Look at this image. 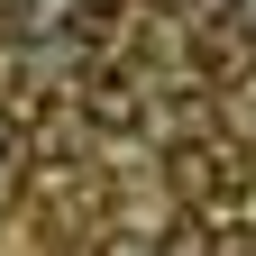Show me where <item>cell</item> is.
Here are the masks:
<instances>
[{
	"mask_svg": "<svg viewBox=\"0 0 256 256\" xmlns=\"http://www.w3.org/2000/svg\"><path fill=\"white\" fill-rule=\"evenodd\" d=\"M82 119L110 128V138L146 128V82H128V74H92V82H82Z\"/></svg>",
	"mask_w": 256,
	"mask_h": 256,
	"instance_id": "6da1fadb",
	"label": "cell"
},
{
	"mask_svg": "<svg viewBox=\"0 0 256 256\" xmlns=\"http://www.w3.org/2000/svg\"><path fill=\"white\" fill-rule=\"evenodd\" d=\"M156 256H220V238H210V220H174L156 238Z\"/></svg>",
	"mask_w": 256,
	"mask_h": 256,
	"instance_id": "7a4b0ae2",
	"label": "cell"
},
{
	"mask_svg": "<svg viewBox=\"0 0 256 256\" xmlns=\"http://www.w3.org/2000/svg\"><path fill=\"white\" fill-rule=\"evenodd\" d=\"M0 10H10V28H18V37H46V28L64 18V0H0Z\"/></svg>",
	"mask_w": 256,
	"mask_h": 256,
	"instance_id": "3957f363",
	"label": "cell"
},
{
	"mask_svg": "<svg viewBox=\"0 0 256 256\" xmlns=\"http://www.w3.org/2000/svg\"><path fill=\"white\" fill-rule=\"evenodd\" d=\"M192 18H202V28H220V18H238V0H192Z\"/></svg>",
	"mask_w": 256,
	"mask_h": 256,
	"instance_id": "277c9868",
	"label": "cell"
},
{
	"mask_svg": "<svg viewBox=\"0 0 256 256\" xmlns=\"http://www.w3.org/2000/svg\"><path fill=\"white\" fill-rule=\"evenodd\" d=\"M10 156H18V119L0 110V165H10Z\"/></svg>",
	"mask_w": 256,
	"mask_h": 256,
	"instance_id": "5b68a950",
	"label": "cell"
},
{
	"mask_svg": "<svg viewBox=\"0 0 256 256\" xmlns=\"http://www.w3.org/2000/svg\"><path fill=\"white\" fill-rule=\"evenodd\" d=\"M238 10H247V28H256V0H238Z\"/></svg>",
	"mask_w": 256,
	"mask_h": 256,
	"instance_id": "8992f818",
	"label": "cell"
}]
</instances>
